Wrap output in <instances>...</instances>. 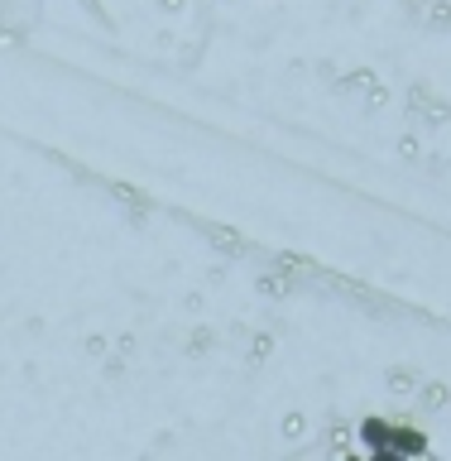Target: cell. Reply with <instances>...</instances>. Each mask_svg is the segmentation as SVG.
Returning a JSON list of instances; mask_svg holds the SVG:
<instances>
[{"label": "cell", "instance_id": "6da1fadb", "mask_svg": "<svg viewBox=\"0 0 451 461\" xmlns=\"http://www.w3.org/2000/svg\"><path fill=\"white\" fill-rule=\"evenodd\" d=\"M360 447H365V456L380 452V447H394V423L389 418H365L360 423Z\"/></svg>", "mask_w": 451, "mask_h": 461}, {"label": "cell", "instance_id": "7a4b0ae2", "mask_svg": "<svg viewBox=\"0 0 451 461\" xmlns=\"http://www.w3.org/2000/svg\"><path fill=\"white\" fill-rule=\"evenodd\" d=\"M394 452L403 456V461H413V456H423L428 452V438L418 428H403V423H394Z\"/></svg>", "mask_w": 451, "mask_h": 461}, {"label": "cell", "instance_id": "3957f363", "mask_svg": "<svg viewBox=\"0 0 451 461\" xmlns=\"http://www.w3.org/2000/svg\"><path fill=\"white\" fill-rule=\"evenodd\" d=\"M365 461H403V456H399V452H394V447H380V452H370V456H365Z\"/></svg>", "mask_w": 451, "mask_h": 461}, {"label": "cell", "instance_id": "277c9868", "mask_svg": "<svg viewBox=\"0 0 451 461\" xmlns=\"http://www.w3.org/2000/svg\"><path fill=\"white\" fill-rule=\"evenodd\" d=\"M346 461H365V456H346Z\"/></svg>", "mask_w": 451, "mask_h": 461}]
</instances>
